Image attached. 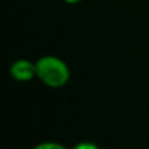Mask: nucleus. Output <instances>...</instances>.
<instances>
[{"instance_id":"3","label":"nucleus","mask_w":149,"mask_h":149,"mask_svg":"<svg viewBox=\"0 0 149 149\" xmlns=\"http://www.w3.org/2000/svg\"><path fill=\"white\" fill-rule=\"evenodd\" d=\"M32 149H67L64 145L58 143V142H54V140H45V142H41L38 145H35Z\"/></svg>"},{"instance_id":"2","label":"nucleus","mask_w":149,"mask_h":149,"mask_svg":"<svg viewBox=\"0 0 149 149\" xmlns=\"http://www.w3.org/2000/svg\"><path fill=\"white\" fill-rule=\"evenodd\" d=\"M9 73L18 82H29L37 78V63L29 58H18L10 64Z\"/></svg>"},{"instance_id":"4","label":"nucleus","mask_w":149,"mask_h":149,"mask_svg":"<svg viewBox=\"0 0 149 149\" xmlns=\"http://www.w3.org/2000/svg\"><path fill=\"white\" fill-rule=\"evenodd\" d=\"M72 149H100L98 148V145L97 143H94V142H89V140H82V142H79V143H76Z\"/></svg>"},{"instance_id":"1","label":"nucleus","mask_w":149,"mask_h":149,"mask_svg":"<svg viewBox=\"0 0 149 149\" xmlns=\"http://www.w3.org/2000/svg\"><path fill=\"white\" fill-rule=\"evenodd\" d=\"M37 78L48 88H61L70 81V67L57 56H42L37 61Z\"/></svg>"},{"instance_id":"5","label":"nucleus","mask_w":149,"mask_h":149,"mask_svg":"<svg viewBox=\"0 0 149 149\" xmlns=\"http://www.w3.org/2000/svg\"><path fill=\"white\" fill-rule=\"evenodd\" d=\"M63 2L67 3V5H78V3L84 2V0H63Z\"/></svg>"}]
</instances>
